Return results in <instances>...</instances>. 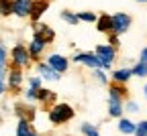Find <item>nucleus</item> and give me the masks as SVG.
Listing matches in <instances>:
<instances>
[{
	"instance_id": "1",
	"label": "nucleus",
	"mask_w": 147,
	"mask_h": 136,
	"mask_svg": "<svg viewBox=\"0 0 147 136\" xmlns=\"http://www.w3.org/2000/svg\"><path fill=\"white\" fill-rule=\"evenodd\" d=\"M125 110V91L119 85H113L108 89V114L113 118H121Z\"/></svg>"
},
{
	"instance_id": "2",
	"label": "nucleus",
	"mask_w": 147,
	"mask_h": 136,
	"mask_svg": "<svg viewBox=\"0 0 147 136\" xmlns=\"http://www.w3.org/2000/svg\"><path fill=\"white\" fill-rule=\"evenodd\" d=\"M71 118H74V110L67 104H57V106H53V110L49 112L51 124H63V122H69Z\"/></svg>"
},
{
	"instance_id": "3",
	"label": "nucleus",
	"mask_w": 147,
	"mask_h": 136,
	"mask_svg": "<svg viewBox=\"0 0 147 136\" xmlns=\"http://www.w3.org/2000/svg\"><path fill=\"white\" fill-rule=\"evenodd\" d=\"M96 55H98V59L102 63V69H108L110 65H113V61H115L117 51H115L113 45H98L96 47Z\"/></svg>"
},
{
	"instance_id": "4",
	"label": "nucleus",
	"mask_w": 147,
	"mask_h": 136,
	"mask_svg": "<svg viewBox=\"0 0 147 136\" xmlns=\"http://www.w3.org/2000/svg\"><path fill=\"white\" fill-rule=\"evenodd\" d=\"M129 27H131V16H129V14H125V12L113 14V33H115V35L127 33Z\"/></svg>"
},
{
	"instance_id": "5",
	"label": "nucleus",
	"mask_w": 147,
	"mask_h": 136,
	"mask_svg": "<svg viewBox=\"0 0 147 136\" xmlns=\"http://www.w3.org/2000/svg\"><path fill=\"white\" fill-rule=\"evenodd\" d=\"M74 61H76V63H84V65H88L92 69L102 67V63H100L96 53H76V55H74Z\"/></svg>"
},
{
	"instance_id": "6",
	"label": "nucleus",
	"mask_w": 147,
	"mask_h": 136,
	"mask_svg": "<svg viewBox=\"0 0 147 136\" xmlns=\"http://www.w3.org/2000/svg\"><path fill=\"white\" fill-rule=\"evenodd\" d=\"M29 55H31V51H27L25 45H14V49H12V61L18 67H25L29 63Z\"/></svg>"
},
{
	"instance_id": "7",
	"label": "nucleus",
	"mask_w": 147,
	"mask_h": 136,
	"mask_svg": "<svg viewBox=\"0 0 147 136\" xmlns=\"http://www.w3.org/2000/svg\"><path fill=\"white\" fill-rule=\"evenodd\" d=\"M33 0H14V14L16 16H31V10H33Z\"/></svg>"
},
{
	"instance_id": "8",
	"label": "nucleus",
	"mask_w": 147,
	"mask_h": 136,
	"mask_svg": "<svg viewBox=\"0 0 147 136\" xmlns=\"http://www.w3.org/2000/svg\"><path fill=\"white\" fill-rule=\"evenodd\" d=\"M37 69H39V73H41L43 79H51V81H57L59 79V71H55L49 63H39Z\"/></svg>"
},
{
	"instance_id": "9",
	"label": "nucleus",
	"mask_w": 147,
	"mask_h": 136,
	"mask_svg": "<svg viewBox=\"0 0 147 136\" xmlns=\"http://www.w3.org/2000/svg\"><path fill=\"white\" fill-rule=\"evenodd\" d=\"M47 63H49V65H51L55 71H59V73H63V71L67 69V59H65L63 55H57V53H55V55H51L49 59H47Z\"/></svg>"
},
{
	"instance_id": "10",
	"label": "nucleus",
	"mask_w": 147,
	"mask_h": 136,
	"mask_svg": "<svg viewBox=\"0 0 147 136\" xmlns=\"http://www.w3.org/2000/svg\"><path fill=\"white\" fill-rule=\"evenodd\" d=\"M45 39L43 37H39V35H35L33 37V41H31V45H29V51H31V55L33 57H39L41 53H43V49H45Z\"/></svg>"
},
{
	"instance_id": "11",
	"label": "nucleus",
	"mask_w": 147,
	"mask_h": 136,
	"mask_svg": "<svg viewBox=\"0 0 147 136\" xmlns=\"http://www.w3.org/2000/svg\"><path fill=\"white\" fill-rule=\"evenodd\" d=\"M96 25H98V31L100 33H113V16L102 14L98 21H96Z\"/></svg>"
},
{
	"instance_id": "12",
	"label": "nucleus",
	"mask_w": 147,
	"mask_h": 136,
	"mask_svg": "<svg viewBox=\"0 0 147 136\" xmlns=\"http://www.w3.org/2000/svg\"><path fill=\"white\" fill-rule=\"evenodd\" d=\"M135 130H137V124L131 122L129 118H121L119 120V132H123V134H135Z\"/></svg>"
},
{
	"instance_id": "13",
	"label": "nucleus",
	"mask_w": 147,
	"mask_h": 136,
	"mask_svg": "<svg viewBox=\"0 0 147 136\" xmlns=\"http://www.w3.org/2000/svg\"><path fill=\"white\" fill-rule=\"evenodd\" d=\"M131 75H133V69H117L113 73V79L117 83H127L129 79H131Z\"/></svg>"
},
{
	"instance_id": "14",
	"label": "nucleus",
	"mask_w": 147,
	"mask_h": 136,
	"mask_svg": "<svg viewBox=\"0 0 147 136\" xmlns=\"http://www.w3.org/2000/svg\"><path fill=\"white\" fill-rule=\"evenodd\" d=\"M37 100H41L43 104H49V102L55 100V93H53L51 89H43V87H39V91H37Z\"/></svg>"
},
{
	"instance_id": "15",
	"label": "nucleus",
	"mask_w": 147,
	"mask_h": 136,
	"mask_svg": "<svg viewBox=\"0 0 147 136\" xmlns=\"http://www.w3.org/2000/svg\"><path fill=\"white\" fill-rule=\"evenodd\" d=\"M47 8V0H39L37 4H33V10H31V18L33 21H37V18L41 16V12Z\"/></svg>"
},
{
	"instance_id": "16",
	"label": "nucleus",
	"mask_w": 147,
	"mask_h": 136,
	"mask_svg": "<svg viewBox=\"0 0 147 136\" xmlns=\"http://www.w3.org/2000/svg\"><path fill=\"white\" fill-rule=\"evenodd\" d=\"M61 18H63L67 25H74V27L80 23V14H74V12H69V10H63V12H61Z\"/></svg>"
},
{
	"instance_id": "17",
	"label": "nucleus",
	"mask_w": 147,
	"mask_h": 136,
	"mask_svg": "<svg viewBox=\"0 0 147 136\" xmlns=\"http://www.w3.org/2000/svg\"><path fill=\"white\" fill-rule=\"evenodd\" d=\"M21 81H23L21 71H10V73H8V83H10V87H18V85H21Z\"/></svg>"
},
{
	"instance_id": "18",
	"label": "nucleus",
	"mask_w": 147,
	"mask_h": 136,
	"mask_svg": "<svg viewBox=\"0 0 147 136\" xmlns=\"http://www.w3.org/2000/svg\"><path fill=\"white\" fill-rule=\"evenodd\" d=\"M0 12L2 14L14 12V0H0Z\"/></svg>"
},
{
	"instance_id": "19",
	"label": "nucleus",
	"mask_w": 147,
	"mask_h": 136,
	"mask_svg": "<svg viewBox=\"0 0 147 136\" xmlns=\"http://www.w3.org/2000/svg\"><path fill=\"white\" fill-rule=\"evenodd\" d=\"M37 35L43 37V39H45V43H49L51 39H53V31H51V29H47L45 25H43V27H37Z\"/></svg>"
},
{
	"instance_id": "20",
	"label": "nucleus",
	"mask_w": 147,
	"mask_h": 136,
	"mask_svg": "<svg viewBox=\"0 0 147 136\" xmlns=\"http://www.w3.org/2000/svg\"><path fill=\"white\" fill-rule=\"evenodd\" d=\"M133 75H137V77H147V63L139 61V63L133 67Z\"/></svg>"
},
{
	"instance_id": "21",
	"label": "nucleus",
	"mask_w": 147,
	"mask_h": 136,
	"mask_svg": "<svg viewBox=\"0 0 147 136\" xmlns=\"http://www.w3.org/2000/svg\"><path fill=\"white\" fill-rule=\"evenodd\" d=\"M82 132H84L86 136H100V134H98V130L92 126V124H82Z\"/></svg>"
},
{
	"instance_id": "22",
	"label": "nucleus",
	"mask_w": 147,
	"mask_h": 136,
	"mask_svg": "<svg viewBox=\"0 0 147 136\" xmlns=\"http://www.w3.org/2000/svg\"><path fill=\"white\" fill-rule=\"evenodd\" d=\"M135 136H147V120H141V122L137 124Z\"/></svg>"
},
{
	"instance_id": "23",
	"label": "nucleus",
	"mask_w": 147,
	"mask_h": 136,
	"mask_svg": "<svg viewBox=\"0 0 147 136\" xmlns=\"http://www.w3.org/2000/svg\"><path fill=\"white\" fill-rule=\"evenodd\" d=\"M80 21H86V23H96L98 18L94 12H80Z\"/></svg>"
},
{
	"instance_id": "24",
	"label": "nucleus",
	"mask_w": 147,
	"mask_h": 136,
	"mask_svg": "<svg viewBox=\"0 0 147 136\" xmlns=\"http://www.w3.org/2000/svg\"><path fill=\"white\" fill-rule=\"evenodd\" d=\"M37 91H39V89L33 87V85L27 89V100H29V102H35V100H37Z\"/></svg>"
},
{
	"instance_id": "25",
	"label": "nucleus",
	"mask_w": 147,
	"mask_h": 136,
	"mask_svg": "<svg viewBox=\"0 0 147 136\" xmlns=\"http://www.w3.org/2000/svg\"><path fill=\"white\" fill-rule=\"evenodd\" d=\"M125 110H127V112H131V114H135V112H139V106H137L135 102H127Z\"/></svg>"
},
{
	"instance_id": "26",
	"label": "nucleus",
	"mask_w": 147,
	"mask_h": 136,
	"mask_svg": "<svg viewBox=\"0 0 147 136\" xmlns=\"http://www.w3.org/2000/svg\"><path fill=\"white\" fill-rule=\"evenodd\" d=\"M29 85H33V87L39 89V87H41V77H31V79H29Z\"/></svg>"
},
{
	"instance_id": "27",
	"label": "nucleus",
	"mask_w": 147,
	"mask_h": 136,
	"mask_svg": "<svg viewBox=\"0 0 147 136\" xmlns=\"http://www.w3.org/2000/svg\"><path fill=\"white\" fill-rule=\"evenodd\" d=\"M96 71V77L102 81V83H106V75H104V71H102V67H98V69H94Z\"/></svg>"
},
{
	"instance_id": "28",
	"label": "nucleus",
	"mask_w": 147,
	"mask_h": 136,
	"mask_svg": "<svg viewBox=\"0 0 147 136\" xmlns=\"http://www.w3.org/2000/svg\"><path fill=\"white\" fill-rule=\"evenodd\" d=\"M0 63H4L6 65V49L0 45Z\"/></svg>"
},
{
	"instance_id": "29",
	"label": "nucleus",
	"mask_w": 147,
	"mask_h": 136,
	"mask_svg": "<svg viewBox=\"0 0 147 136\" xmlns=\"http://www.w3.org/2000/svg\"><path fill=\"white\" fill-rule=\"evenodd\" d=\"M139 61H143V63H147V47H145V49L141 51V59H139Z\"/></svg>"
},
{
	"instance_id": "30",
	"label": "nucleus",
	"mask_w": 147,
	"mask_h": 136,
	"mask_svg": "<svg viewBox=\"0 0 147 136\" xmlns=\"http://www.w3.org/2000/svg\"><path fill=\"white\" fill-rule=\"evenodd\" d=\"M4 93V81H2V77H0V95Z\"/></svg>"
},
{
	"instance_id": "31",
	"label": "nucleus",
	"mask_w": 147,
	"mask_h": 136,
	"mask_svg": "<svg viewBox=\"0 0 147 136\" xmlns=\"http://www.w3.org/2000/svg\"><path fill=\"white\" fill-rule=\"evenodd\" d=\"M4 75V63H0V77Z\"/></svg>"
},
{
	"instance_id": "32",
	"label": "nucleus",
	"mask_w": 147,
	"mask_h": 136,
	"mask_svg": "<svg viewBox=\"0 0 147 136\" xmlns=\"http://www.w3.org/2000/svg\"><path fill=\"white\" fill-rule=\"evenodd\" d=\"M143 91H145V98H147V85H145V87H143Z\"/></svg>"
},
{
	"instance_id": "33",
	"label": "nucleus",
	"mask_w": 147,
	"mask_h": 136,
	"mask_svg": "<svg viewBox=\"0 0 147 136\" xmlns=\"http://www.w3.org/2000/svg\"><path fill=\"white\" fill-rule=\"evenodd\" d=\"M137 2H147V0H137Z\"/></svg>"
}]
</instances>
